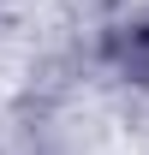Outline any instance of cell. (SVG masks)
<instances>
[{"mask_svg":"<svg viewBox=\"0 0 149 155\" xmlns=\"http://www.w3.org/2000/svg\"><path fill=\"white\" fill-rule=\"evenodd\" d=\"M101 60L125 84H149V18H131V24H113L101 36Z\"/></svg>","mask_w":149,"mask_h":155,"instance_id":"1","label":"cell"}]
</instances>
